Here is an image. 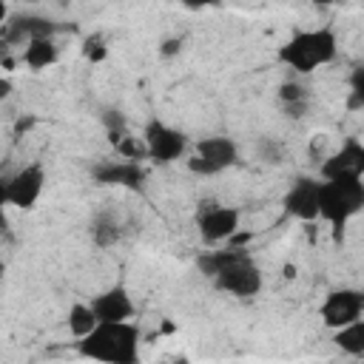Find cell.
<instances>
[{
    "mask_svg": "<svg viewBox=\"0 0 364 364\" xmlns=\"http://www.w3.org/2000/svg\"><path fill=\"white\" fill-rule=\"evenodd\" d=\"M196 270L213 279L216 290L230 293L236 299H253L264 287V273L245 247L205 250L202 256H196Z\"/></svg>",
    "mask_w": 364,
    "mask_h": 364,
    "instance_id": "6da1fadb",
    "label": "cell"
},
{
    "mask_svg": "<svg viewBox=\"0 0 364 364\" xmlns=\"http://www.w3.org/2000/svg\"><path fill=\"white\" fill-rule=\"evenodd\" d=\"M74 350L97 364H139L142 358V330L134 321L97 324L94 333L74 341Z\"/></svg>",
    "mask_w": 364,
    "mask_h": 364,
    "instance_id": "7a4b0ae2",
    "label": "cell"
},
{
    "mask_svg": "<svg viewBox=\"0 0 364 364\" xmlns=\"http://www.w3.org/2000/svg\"><path fill=\"white\" fill-rule=\"evenodd\" d=\"M338 54V37L330 26H318V28H299L293 31L276 51V60L282 65H287L290 71L307 77L316 68L333 63Z\"/></svg>",
    "mask_w": 364,
    "mask_h": 364,
    "instance_id": "3957f363",
    "label": "cell"
},
{
    "mask_svg": "<svg viewBox=\"0 0 364 364\" xmlns=\"http://www.w3.org/2000/svg\"><path fill=\"white\" fill-rule=\"evenodd\" d=\"M364 210V179H321L318 219L333 228V236L341 239L353 216Z\"/></svg>",
    "mask_w": 364,
    "mask_h": 364,
    "instance_id": "277c9868",
    "label": "cell"
},
{
    "mask_svg": "<svg viewBox=\"0 0 364 364\" xmlns=\"http://www.w3.org/2000/svg\"><path fill=\"white\" fill-rule=\"evenodd\" d=\"M236 162H239V145L233 136H225V134H210L196 139L193 154L185 159L188 171L196 176H219Z\"/></svg>",
    "mask_w": 364,
    "mask_h": 364,
    "instance_id": "5b68a950",
    "label": "cell"
},
{
    "mask_svg": "<svg viewBox=\"0 0 364 364\" xmlns=\"http://www.w3.org/2000/svg\"><path fill=\"white\" fill-rule=\"evenodd\" d=\"M46 168L43 162H28L23 168H17L11 176L3 179V188H0V199L17 210H31L43 191H46Z\"/></svg>",
    "mask_w": 364,
    "mask_h": 364,
    "instance_id": "8992f818",
    "label": "cell"
},
{
    "mask_svg": "<svg viewBox=\"0 0 364 364\" xmlns=\"http://www.w3.org/2000/svg\"><path fill=\"white\" fill-rule=\"evenodd\" d=\"M142 142H145V151H148V159L156 162V165H171L176 159L185 156L188 151V134L162 122V119H148L145 128H142Z\"/></svg>",
    "mask_w": 364,
    "mask_h": 364,
    "instance_id": "52a82bcc",
    "label": "cell"
},
{
    "mask_svg": "<svg viewBox=\"0 0 364 364\" xmlns=\"http://www.w3.org/2000/svg\"><path fill=\"white\" fill-rule=\"evenodd\" d=\"M318 318L327 330H344L353 321L364 318V290L358 287H338L324 296L318 304Z\"/></svg>",
    "mask_w": 364,
    "mask_h": 364,
    "instance_id": "ba28073f",
    "label": "cell"
},
{
    "mask_svg": "<svg viewBox=\"0 0 364 364\" xmlns=\"http://www.w3.org/2000/svg\"><path fill=\"white\" fill-rule=\"evenodd\" d=\"M239 222H242V210L239 208L219 205V202H199L196 230H199L202 242H208V245L228 242L233 233H239Z\"/></svg>",
    "mask_w": 364,
    "mask_h": 364,
    "instance_id": "9c48e42d",
    "label": "cell"
},
{
    "mask_svg": "<svg viewBox=\"0 0 364 364\" xmlns=\"http://www.w3.org/2000/svg\"><path fill=\"white\" fill-rule=\"evenodd\" d=\"M318 179H364V142L358 136L341 139L318 165Z\"/></svg>",
    "mask_w": 364,
    "mask_h": 364,
    "instance_id": "30bf717a",
    "label": "cell"
},
{
    "mask_svg": "<svg viewBox=\"0 0 364 364\" xmlns=\"http://www.w3.org/2000/svg\"><path fill=\"white\" fill-rule=\"evenodd\" d=\"M318 199H321V179L318 176H296L287 188L282 205L290 219L313 222L318 219Z\"/></svg>",
    "mask_w": 364,
    "mask_h": 364,
    "instance_id": "8fae6325",
    "label": "cell"
},
{
    "mask_svg": "<svg viewBox=\"0 0 364 364\" xmlns=\"http://www.w3.org/2000/svg\"><path fill=\"white\" fill-rule=\"evenodd\" d=\"M91 179L105 188L139 191L145 185V168L139 162H128V159H102L91 168Z\"/></svg>",
    "mask_w": 364,
    "mask_h": 364,
    "instance_id": "7c38bea8",
    "label": "cell"
},
{
    "mask_svg": "<svg viewBox=\"0 0 364 364\" xmlns=\"http://www.w3.org/2000/svg\"><path fill=\"white\" fill-rule=\"evenodd\" d=\"M91 310L100 324H117V321H131L136 316L134 299L125 290V284H111L102 293L91 299Z\"/></svg>",
    "mask_w": 364,
    "mask_h": 364,
    "instance_id": "4fadbf2b",
    "label": "cell"
},
{
    "mask_svg": "<svg viewBox=\"0 0 364 364\" xmlns=\"http://www.w3.org/2000/svg\"><path fill=\"white\" fill-rule=\"evenodd\" d=\"M57 34V23L43 17V14H20L11 17L9 23H3V40L6 43H31V40H43V37H54Z\"/></svg>",
    "mask_w": 364,
    "mask_h": 364,
    "instance_id": "5bb4252c",
    "label": "cell"
},
{
    "mask_svg": "<svg viewBox=\"0 0 364 364\" xmlns=\"http://www.w3.org/2000/svg\"><path fill=\"white\" fill-rule=\"evenodd\" d=\"M60 57V48H57V40L54 37H43V40H31L23 46V54L20 60L31 68V71H43V68H51Z\"/></svg>",
    "mask_w": 364,
    "mask_h": 364,
    "instance_id": "9a60e30c",
    "label": "cell"
},
{
    "mask_svg": "<svg viewBox=\"0 0 364 364\" xmlns=\"http://www.w3.org/2000/svg\"><path fill=\"white\" fill-rule=\"evenodd\" d=\"M97 324H100V321H97L91 304H85V301H74V304L68 307V313H65V327H68V333H71L77 341L85 338L88 333H94Z\"/></svg>",
    "mask_w": 364,
    "mask_h": 364,
    "instance_id": "2e32d148",
    "label": "cell"
},
{
    "mask_svg": "<svg viewBox=\"0 0 364 364\" xmlns=\"http://www.w3.org/2000/svg\"><path fill=\"white\" fill-rule=\"evenodd\" d=\"M333 344H336L344 355H358V358H364V318L353 321V324L344 327V330H336V333H333Z\"/></svg>",
    "mask_w": 364,
    "mask_h": 364,
    "instance_id": "e0dca14e",
    "label": "cell"
},
{
    "mask_svg": "<svg viewBox=\"0 0 364 364\" xmlns=\"http://www.w3.org/2000/svg\"><path fill=\"white\" fill-rule=\"evenodd\" d=\"M91 242L97 245V247H111V245H117L119 242V225L111 219V216H97L94 219V225H91Z\"/></svg>",
    "mask_w": 364,
    "mask_h": 364,
    "instance_id": "ac0fdd59",
    "label": "cell"
},
{
    "mask_svg": "<svg viewBox=\"0 0 364 364\" xmlns=\"http://www.w3.org/2000/svg\"><path fill=\"white\" fill-rule=\"evenodd\" d=\"M347 85H350V91H347V108L350 111H364V65H358V68L350 71Z\"/></svg>",
    "mask_w": 364,
    "mask_h": 364,
    "instance_id": "d6986e66",
    "label": "cell"
},
{
    "mask_svg": "<svg viewBox=\"0 0 364 364\" xmlns=\"http://www.w3.org/2000/svg\"><path fill=\"white\" fill-rule=\"evenodd\" d=\"M279 102L282 105H296V102H307V88L299 80H284L279 85Z\"/></svg>",
    "mask_w": 364,
    "mask_h": 364,
    "instance_id": "ffe728a7",
    "label": "cell"
},
{
    "mask_svg": "<svg viewBox=\"0 0 364 364\" xmlns=\"http://www.w3.org/2000/svg\"><path fill=\"white\" fill-rule=\"evenodd\" d=\"M114 148H117V151H119V156H122V159H128V162H142V159H148L145 142H142V139L136 142V136H122Z\"/></svg>",
    "mask_w": 364,
    "mask_h": 364,
    "instance_id": "44dd1931",
    "label": "cell"
},
{
    "mask_svg": "<svg viewBox=\"0 0 364 364\" xmlns=\"http://www.w3.org/2000/svg\"><path fill=\"white\" fill-rule=\"evenodd\" d=\"M259 159H262V162H267V165L282 162V145H279V142H273L270 136H262V139H259Z\"/></svg>",
    "mask_w": 364,
    "mask_h": 364,
    "instance_id": "7402d4cb",
    "label": "cell"
},
{
    "mask_svg": "<svg viewBox=\"0 0 364 364\" xmlns=\"http://www.w3.org/2000/svg\"><path fill=\"white\" fill-rule=\"evenodd\" d=\"M82 57L91 60V63H102V60L108 57V48H105V43H102L100 37H88V40L82 43Z\"/></svg>",
    "mask_w": 364,
    "mask_h": 364,
    "instance_id": "603a6c76",
    "label": "cell"
},
{
    "mask_svg": "<svg viewBox=\"0 0 364 364\" xmlns=\"http://www.w3.org/2000/svg\"><path fill=\"white\" fill-rule=\"evenodd\" d=\"M102 122H105L108 134H122L125 131V117L119 111H105L102 114Z\"/></svg>",
    "mask_w": 364,
    "mask_h": 364,
    "instance_id": "cb8c5ba5",
    "label": "cell"
},
{
    "mask_svg": "<svg viewBox=\"0 0 364 364\" xmlns=\"http://www.w3.org/2000/svg\"><path fill=\"white\" fill-rule=\"evenodd\" d=\"M182 51V37H165L159 43V57H176Z\"/></svg>",
    "mask_w": 364,
    "mask_h": 364,
    "instance_id": "d4e9b609",
    "label": "cell"
},
{
    "mask_svg": "<svg viewBox=\"0 0 364 364\" xmlns=\"http://www.w3.org/2000/svg\"><path fill=\"white\" fill-rule=\"evenodd\" d=\"M37 125V117H23V119H17V125H14V134H23V131H28V128H34Z\"/></svg>",
    "mask_w": 364,
    "mask_h": 364,
    "instance_id": "484cf974",
    "label": "cell"
},
{
    "mask_svg": "<svg viewBox=\"0 0 364 364\" xmlns=\"http://www.w3.org/2000/svg\"><path fill=\"white\" fill-rule=\"evenodd\" d=\"M284 111H287V117H304V111H307V102H296V105H284Z\"/></svg>",
    "mask_w": 364,
    "mask_h": 364,
    "instance_id": "4316f807",
    "label": "cell"
},
{
    "mask_svg": "<svg viewBox=\"0 0 364 364\" xmlns=\"http://www.w3.org/2000/svg\"><path fill=\"white\" fill-rule=\"evenodd\" d=\"M9 94H11V80L3 77V80H0V100H9Z\"/></svg>",
    "mask_w": 364,
    "mask_h": 364,
    "instance_id": "83f0119b",
    "label": "cell"
},
{
    "mask_svg": "<svg viewBox=\"0 0 364 364\" xmlns=\"http://www.w3.org/2000/svg\"><path fill=\"white\" fill-rule=\"evenodd\" d=\"M296 276V270H293V264H284V279H293Z\"/></svg>",
    "mask_w": 364,
    "mask_h": 364,
    "instance_id": "f1b7e54d",
    "label": "cell"
},
{
    "mask_svg": "<svg viewBox=\"0 0 364 364\" xmlns=\"http://www.w3.org/2000/svg\"><path fill=\"white\" fill-rule=\"evenodd\" d=\"M173 364H188V358H176V361H173Z\"/></svg>",
    "mask_w": 364,
    "mask_h": 364,
    "instance_id": "f546056e",
    "label": "cell"
}]
</instances>
